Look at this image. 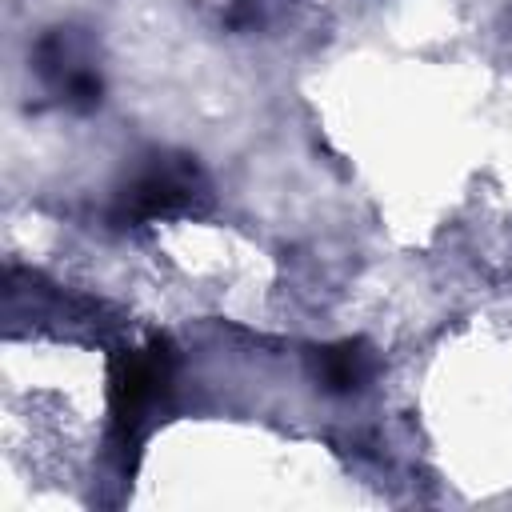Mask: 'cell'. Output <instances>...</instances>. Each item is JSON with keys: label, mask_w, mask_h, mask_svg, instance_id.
I'll use <instances>...</instances> for the list:
<instances>
[{"label": "cell", "mask_w": 512, "mask_h": 512, "mask_svg": "<svg viewBox=\"0 0 512 512\" xmlns=\"http://www.w3.org/2000/svg\"><path fill=\"white\" fill-rule=\"evenodd\" d=\"M172 384V348L164 340H148L144 348H124L112 356L108 396L120 436H136L144 420L160 408Z\"/></svg>", "instance_id": "1"}, {"label": "cell", "mask_w": 512, "mask_h": 512, "mask_svg": "<svg viewBox=\"0 0 512 512\" xmlns=\"http://www.w3.org/2000/svg\"><path fill=\"white\" fill-rule=\"evenodd\" d=\"M200 192H204V180L188 156H152L116 192L112 216L120 224H148V220L176 216V212L192 208V200Z\"/></svg>", "instance_id": "2"}, {"label": "cell", "mask_w": 512, "mask_h": 512, "mask_svg": "<svg viewBox=\"0 0 512 512\" xmlns=\"http://www.w3.org/2000/svg\"><path fill=\"white\" fill-rule=\"evenodd\" d=\"M36 68L52 84V92L72 108H96L100 104V76L88 64L76 32L60 28L36 48Z\"/></svg>", "instance_id": "3"}, {"label": "cell", "mask_w": 512, "mask_h": 512, "mask_svg": "<svg viewBox=\"0 0 512 512\" xmlns=\"http://www.w3.org/2000/svg\"><path fill=\"white\" fill-rule=\"evenodd\" d=\"M372 348L364 340H336V344H324L316 348V380L328 388V392H360L368 380H372Z\"/></svg>", "instance_id": "4"}]
</instances>
